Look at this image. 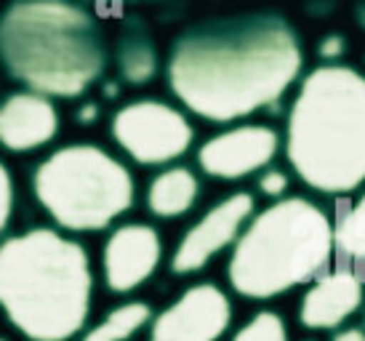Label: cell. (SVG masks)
<instances>
[{
  "label": "cell",
  "instance_id": "1",
  "mask_svg": "<svg viewBox=\"0 0 365 341\" xmlns=\"http://www.w3.org/2000/svg\"><path fill=\"white\" fill-rule=\"evenodd\" d=\"M302 70V51L280 19L230 21L190 32L168 64L171 88L208 121H235L283 96Z\"/></svg>",
  "mask_w": 365,
  "mask_h": 341
},
{
  "label": "cell",
  "instance_id": "2",
  "mask_svg": "<svg viewBox=\"0 0 365 341\" xmlns=\"http://www.w3.org/2000/svg\"><path fill=\"white\" fill-rule=\"evenodd\" d=\"M0 307L32 341H67L91 310V267L78 243L32 230L0 245Z\"/></svg>",
  "mask_w": 365,
  "mask_h": 341
},
{
  "label": "cell",
  "instance_id": "3",
  "mask_svg": "<svg viewBox=\"0 0 365 341\" xmlns=\"http://www.w3.org/2000/svg\"><path fill=\"white\" fill-rule=\"evenodd\" d=\"M288 161L320 192H352L365 181V78L320 67L304 81L288 118Z\"/></svg>",
  "mask_w": 365,
  "mask_h": 341
},
{
  "label": "cell",
  "instance_id": "4",
  "mask_svg": "<svg viewBox=\"0 0 365 341\" xmlns=\"http://www.w3.org/2000/svg\"><path fill=\"white\" fill-rule=\"evenodd\" d=\"M0 56L19 81L41 93L78 96L104 64L91 16L61 3H24L0 21Z\"/></svg>",
  "mask_w": 365,
  "mask_h": 341
},
{
  "label": "cell",
  "instance_id": "5",
  "mask_svg": "<svg viewBox=\"0 0 365 341\" xmlns=\"http://www.w3.org/2000/svg\"><path fill=\"white\" fill-rule=\"evenodd\" d=\"M331 256L328 216L304 198H288L259 213L237 238L230 283L240 296L269 299L317 278Z\"/></svg>",
  "mask_w": 365,
  "mask_h": 341
},
{
  "label": "cell",
  "instance_id": "6",
  "mask_svg": "<svg viewBox=\"0 0 365 341\" xmlns=\"http://www.w3.org/2000/svg\"><path fill=\"white\" fill-rule=\"evenodd\" d=\"M35 195L67 230H102L133 203V179L123 163L93 144L53 152L35 173Z\"/></svg>",
  "mask_w": 365,
  "mask_h": 341
},
{
  "label": "cell",
  "instance_id": "7",
  "mask_svg": "<svg viewBox=\"0 0 365 341\" xmlns=\"http://www.w3.org/2000/svg\"><path fill=\"white\" fill-rule=\"evenodd\" d=\"M112 133L123 150L144 166L173 161L192 144V128L182 112L150 99L123 107L112 121Z\"/></svg>",
  "mask_w": 365,
  "mask_h": 341
},
{
  "label": "cell",
  "instance_id": "8",
  "mask_svg": "<svg viewBox=\"0 0 365 341\" xmlns=\"http://www.w3.org/2000/svg\"><path fill=\"white\" fill-rule=\"evenodd\" d=\"M230 317V299L216 285H195L160 312L150 341H216L227 331Z\"/></svg>",
  "mask_w": 365,
  "mask_h": 341
},
{
  "label": "cell",
  "instance_id": "9",
  "mask_svg": "<svg viewBox=\"0 0 365 341\" xmlns=\"http://www.w3.org/2000/svg\"><path fill=\"white\" fill-rule=\"evenodd\" d=\"M251 213H254V198L248 192H235L219 205H213L182 238L173 253V272H195L205 267L240 235Z\"/></svg>",
  "mask_w": 365,
  "mask_h": 341
},
{
  "label": "cell",
  "instance_id": "10",
  "mask_svg": "<svg viewBox=\"0 0 365 341\" xmlns=\"http://www.w3.org/2000/svg\"><path fill=\"white\" fill-rule=\"evenodd\" d=\"M277 133L267 126H240L208 139L197 152V163L216 179H243L264 168L277 152Z\"/></svg>",
  "mask_w": 365,
  "mask_h": 341
},
{
  "label": "cell",
  "instance_id": "11",
  "mask_svg": "<svg viewBox=\"0 0 365 341\" xmlns=\"http://www.w3.org/2000/svg\"><path fill=\"white\" fill-rule=\"evenodd\" d=\"M160 238L147 224H125L104 245V278L112 291L125 293L142 285L160 264Z\"/></svg>",
  "mask_w": 365,
  "mask_h": 341
},
{
  "label": "cell",
  "instance_id": "12",
  "mask_svg": "<svg viewBox=\"0 0 365 341\" xmlns=\"http://www.w3.org/2000/svg\"><path fill=\"white\" fill-rule=\"evenodd\" d=\"M59 115L41 93H14L0 104V144L14 152H30L56 136Z\"/></svg>",
  "mask_w": 365,
  "mask_h": 341
},
{
  "label": "cell",
  "instance_id": "13",
  "mask_svg": "<svg viewBox=\"0 0 365 341\" xmlns=\"http://www.w3.org/2000/svg\"><path fill=\"white\" fill-rule=\"evenodd\" d=\"M363 304V283L355 272L336 270L323 275L307 291L299 317L307 328H336Z\"/></svg>",
  "mask_w": 365,
  "mask_h": 341
},
{
  "label": "cell",
  "instance_id": "14",
  "mask_svg": "<svg viewBox=\"0 0 365 341\" xmlns=\"http://www.w3.org/2000/svg\"><path fill=\"white\" fill-rule=\"evenodd\" d=\"M197 200V179L192 170L171 168L155 176L147 192V205L155 216L171 219V216H184Z\"/></svg>",
  "mask_w": 365,
  "mask_h": 341
},
{
  "label": "cell",
  "instance_id": "15",
  "mask_svg": "<svg viewBox=\"0 0 365 341\" xmlns=\"http://www.w3.org/2000/svg\"><path fill=\"white\" fill-rule=\"evenodd\" d=\"M150 317L153 312L142 301L123 304L118 310H112L96 328L86 333L83 341H128L136 331H142Z\"/></svg>",
  "mask_w": 365,
  "mask_h": 341
},
{
  "label": "cell",
  "instance_id": "16",
  "mask_svg": "<svg viewBox=\"0 0 365 341\" xmlns=\"http://www.w3.org/2000/svg\"><path fill=\"white\" fill-rule=\"evenodd\" d=\"M334 251L352 264H365V195L334 227Z\"/></svg>",
  "mask_w": 365,
  "mask_h": 341
},
{
  "label": "cell",
  "instance_id": "17",
  "mask_svg": "<svg viewBox=\"0 0 365 341\" xmlns=\"http://www.w3.org/2000/svg\"><path fill=\"white\" fill-rule=\"evenodd\" d=\"M235 341H288V331H285V322L280 315L259 312L237 331Z\"/></svg>",
  "mask_w": 365,
  "mask_h": 341
},
{
  "label": "cell",
  "instance_id": "18",
  "mask_svg": "<svg viewBox=\"0 0 365 341\" xmlns=\"http://www.w3.org/2000/svg\"><path fill=\"white\" fill-rule=\"evenodd\" d=\"M123 72H125V78L133 83H142V81H147V78H153V72H155L153 51L147 49V46L133 43L131 49L123 54Z\"/></svg>",
  "mask_w": 365,
  "mask_h": 341
},
{
  "label": "cell",
  "instance_id": "19",
  "mask_svg": "<svg viewBox=\"0 0 365 341\" xmlns=\"http://www.w3.org/2000/svg\"><path fill=\"white\" fill-rule=\"evenodd\" d=\"M11 211H14V181H11L9 168L0 163V232L6 230Z\"/></svg>",
  "mask_w": 365,
  "mask_h": 341
},
{
  "label": "cell",
  "instance_id": "20",
  "mask_svg": "<svg viewBox=\"0 0 365 341\" xmlns=\"http://www.w3.org/2000/svg\"><path fill=\"white\" fill-rule=\"evenodd\" d=\"M285 187H288V179H285L280 170H267L262 179H259V190L264 192V195H283Z\"/></svg>",
  "mask_w": 365,
  "mask_h": 341
},
{
  "label": "cell",
  "instance_id": "21",
  "mask_svg": "<svg viewBox=\"0 0 365 341\" xmlns=\"http://www.w3.org/2000/svg\"><path fill=\"white\" fill-rule=\"evenodd\" d=\"M334 341H365V331L360 328H349V331H341Z\"/></svg>",
  "mask_w": 365,
  "mask_h": 341
},
{
  "label": "cell",
  "instance_id": "22",
  "mask_svg": "<svg viewBox=\"0 0 365 341\" xmlns=\"http://www.w3.org/2000/svg\"><path fill=\"white\" fill-rule=\"evenodd\" d=\"M0 341H6V339H0Z\"/></svg>",
  "mask_w": 365,
  "mask_h": 341
}]
</instances>
